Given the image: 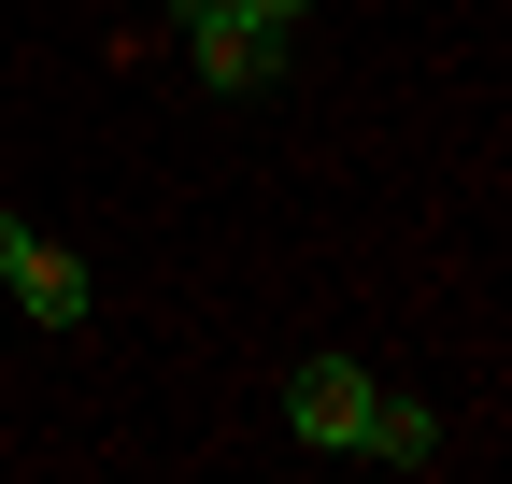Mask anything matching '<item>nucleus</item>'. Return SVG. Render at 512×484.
<instances>
[{
  "label": "nucleus",
  "instance_id": "1",
  "mask_svg": "<svg viewBox=\"0 0 512 484\" xmlns=\"http://www.w3.org/2000/svg\"><path fill=\"white\" fill-rule=\"evenodd\" d=\"M370 356H299L285 371V442H313V456H356L370 442Z\"/></svg>",
  "mask_w": 512,
  "mask_h": 484
},
{
  "label": "nucleus",
  "instance_id": "2",
  "mask_svg": "<svg viewBox=\"0 0 512 484\" xmlns=\"http://www.w3.org/2000/svg\"><path fill=\"white\" fill-rule=\"evenodd\" d=\"M185 57H200V86L214 100H271V72H285V29H256V15H185Z\"/></svg>",
  "mask_w": 512,
  "mask_h": 484
},
{
  "label": "nucleus",
  "instance_id": "3",
  "mask_svg": "<svg viewBox=\"0 0 512 484\" xmlns=\"http://www.w3.org/2000/svg\"><path fill=\"white\" fill-rule=\"evenodd\" d=\"M0 299H29V328H86L100 314L86 257H57V242H29V228H15V257H0Z\"/></svg>",
  "mask_w": 512,
  "mask_h": 484
},
{
  "label": "nucleus",
  "instance_id": "4",
  "mask_svg": "<svg viewBox=\"0 0 512 484\" xmlns=\"http://www.w3.org/2000/svg\"><path fill=\"white\" fill-rule=\"evenodd\" d=\"M356 456H384V470H441V413L427 399H370V442Z\"/></svg>",
  "mask_w": 512,
  "mask_h": 484
},
{
  "label": "nucleus",
  "instance_id": "5",
  "mask_svg": "<svg viewBox=\"0 0 512 484\" xmlns=\"http://www.w3.org/2000/svg\"><path fill=\"white\" fill-rule=\"evenodd\" d=\"M228 15H256V29H299V15H313V0H228Z\"/></svg>",
  "mask_w": 512,
  "mask_h": 484
},
{
  "label": "nucleus",
  "instance_id": "6",
  "mask_svg": "<svg viewBox=\"0 0 512 484\" xmlns=\"http://www.w3.org/2000/svg\"><path fill=\"white\" fill-rule=\"evenodd\" d=\"M171 15H214V0H171Z\"/></svg>",
  "mask_w": 512,
  "mask_h": 484
}]
</instances>
